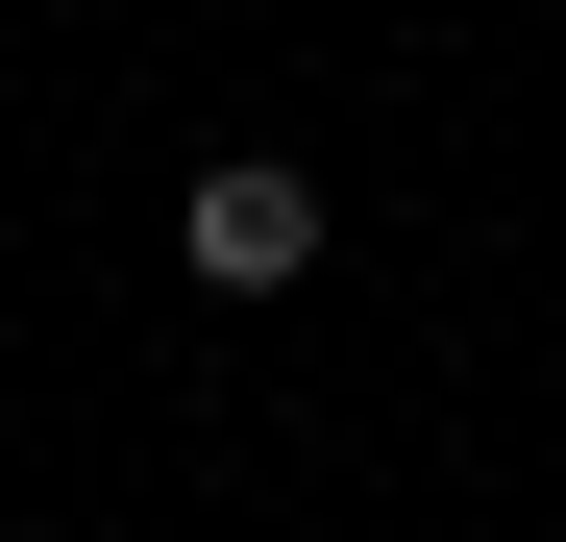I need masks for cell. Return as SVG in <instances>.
I'll return each instance as SVG.
<instances>
[{
    "label": "cell",
    "mask_w": 566,
    "mask_h": 542,
    "mask_svg": "<svg viewBox=\"0 0 566 542\" xmlns=\"http://www.w3.org/2000/svg\"><path fill=\"white\" fill-rule=\"evenodd\" d=\"M172 271H198V296H296V271H321V173H271V148H222L198 198H172Z\"/></svg>",
    "instance_id": "6da1fadb"
}]
</instances>
